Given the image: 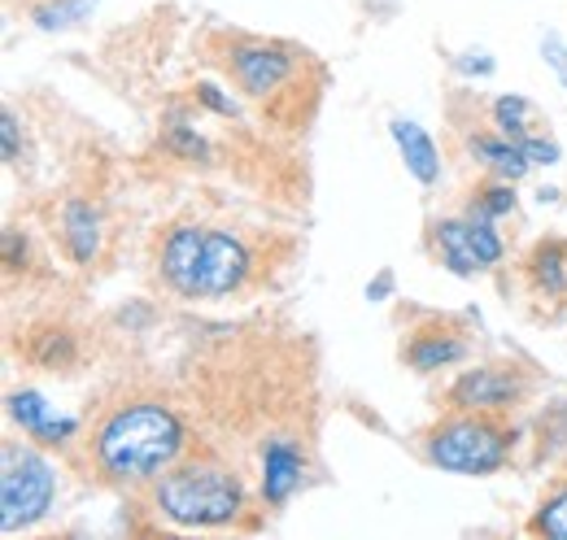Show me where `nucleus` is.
<instances>
[{
	"mask_svg": "<svg viewBox=\"0 0 567 540\" xmlns=\"http://www.w3.org/2000/svg\"><path fill=\"white\" fill-rule=\"evenodd\" d=\"M184 449V423L157 402L123 405L96 432V463L114 479H148Z\"/></svg>",
	"mask_w": 567,
	"mask_h": 540,
	"instance_id": "1",
	"label": "nucleus"
},
{
	"mask_svg": "<svg viewBox=\"0 0 567 540\" xmlns=\"http://www.w3.org/2000/svg\"><path fill=\"white\" fill-rule=\"evenodd\" d=\"M162 274L184 297H227L245 283L249 253L236 236L214 227H175L162 245Z\"/></svg>",
	"mask_w": 567,
	"mask_h": 540,
	"instance_id": "2",
	"label": "nucleus"
},
{
	"mask_svg": "<svg viewBox=\"0 0 567 540\" xmlns=\"http://www.w3.org/2000/svg\"><path fill=\"white\" fill-rule=\"evenodd\" d=\"M157 510L179 528H218L240 515V484L214 463H188L157 479Z\"/></svg>",
	"mask_w": 567,
	"mask_h": 540,
	"instance_id": "3",
	"label": "nucleus"
},
{
	"mask_svg": "<svg viewBox=\"0 0 567 540\" xmlns=\"http://www.w3.org/2000/svg\"><path fill=\"white\" fill-rule=\"evenodd\" d=\"M427 458L445 471L489 475L506 463V432L485 418H454L441 423L427 440Z\"/></svg>",
	"mask_w": 567,
	"mask_h": 540,
	"instance_id": "4",
	"label": "nucleus"
},
{
	"mask_svg": "<svg viewBox=\"0 0 567 540\" xmlns=\"http://www.w3.org/2000/svg\"><path fill=\"white\" fill-rule=\"evenodd\" d=\"M53 467L31 454V449H13L4 445V479H0V519H4V532H18V528H31L35 519H44V510L53 506Z\"/></svg>",
	"mask_w": 567,
	"mask_h": 540,
	"instance_id": "5",
	"label": "nucleus"
},
{
	"mask_svg": "<svg viewBox=\"0 0 567 540\" xmlns=\"http://www.w3.org/2000/svg\"><path fill=\"white\" fill-rule=\"evenodd\" d=\"M436 245L445 253V267L454 274H476V270L502 262V240L489 227V218H450L436 227Z\"/></svg>",
	"mask_w": 567,
	"mask_h": 540,
	"instance_id": "6",
	"label": "nucleus"
},
{
	"mask_svg": "<svg viewBox=\"0 0 567 540\" xmlns=\"http://www.w3.org/2000/svg\"><path fill=\"white\" fill-rule=\"evenodd\" d=\"M288 53L284 49H271V44H245V49H236L231 53V70H236V79H240V87L249 92V96H267V92H276L284 83V74H288Z\"/></svg>",
	"mask_w": 567,
	"mask_h": 540,
	"instance_id": "7",
	"label": "nucleus"
},
{
	"mask_svg": "<svg viewBox=\"0 0 567 540\" xmlns=\"http://www.w3.org/2000/svg\"><path fill=\"white\" fill-rule=\"evenodd\" d=\"M450 397H454V405H463V409H497V405H511L519 397V380L511 371L481 366V371H467L454 384Z\"/></svg>",
	"mask_w": 567,
	"mask_h": 540,
	"instance_id": "8",
	"label": "nucleus"
},
{
	"mask_svg": "<svg viewBox=\"0 0 567 540\" xmlns=\"http://www.w3.org/2000/svg\"><path fill=\"white\" fill-rule=\"evenodd\" d=\"M9 414L22 423V432H31L35 440L44 445H62L74 432V418H53L49 414V402L40 393H13L9 397Z\"/></svg>",
	"mask_w": 567,
	"mask_h": 540,
	"instance_id": "9",
	"label": "nucleus"
},
{
	"mask_svg": "<svg viewBox=\"0 0 567 540\" xmlns=\"http://www.w3.org/2000/svg\"><path fill=\"white\" fill-rule=\"evenodd\" d=\"M297 479H301V454L292 449V440H271L262 454V497L280 506L297 488Z\"/></svg>",
	"mask_w": 567,
	"mask_h": 540,
	"instance_id": "10",
	"label": "nucleus"
},
{
	"mask_svg": "<svg viewBox=\"0 0 567 540\" xmlns=\"http://www.w3.org/2000/svg\"><path fill=\"white\" fill-rule=\"evenodd\" d=\"M393 139H398V148H402V157H406V170H411L420 184H436V179H441V157H436V144L427 139L424 127L398 118V123H393Z\"/></svg>",
	"mask_w": 567,
	"mask_h": 540,
	"instance_id": "11",
	"label": "nucleus"
},
{
	"mask_svg": "<svg viewBox=\"0 0 567 540\" xmlns=\"http://www.w3.org/2000/svg\"><path fill=\"white\" fill-rule=\"evenodd\" d=\"M62 231H66V245L79 262H92L101 253V214L87 201H71L62 214Z\"/></svg>",
	"mask_w": 567,
	"mask_h": 540,
	"instance_id": "12",
	"label": "nucleus"
},
{
	"mask_svg": "<svg viewBox=\"0 0 567 540\" xmlns=\"http://www.w3.org/2000/svg\"><path fill=\"white\" fill-rule=\"evenodd\" d=\"M533 274L537 283L550 292V297H564L567 292V245H542L533 253Z\"/></svg>",
	"mask_w": 567,
	"mask_h": 540,
	"instance_id": "13",
	"label": "nucleus"
},
{
	"mask_svg": "<svg viewBox=\"0 0 567 540\" xmlns=\"http://www.w3.org/2000/svg\"><path fill=\"white\" fill-rule=\"evenodd\" d=\"M476 153L494 166L497 175L519 179V175L528 170V153L519 148V139H476Z\"/></svg>",
	"mask_w": 567,
	"mask_h": 540,
	"instance_id": "14",
	"label": "nucleus"
},
{
	"mask_svg": "<svg viewBox=\"0 0 567 540\" xmlns=\"http://www.w3.org/2000/svg\"><path fill=\"white\" fill-rule=\"evenodd\" d=\"M458 357H463V344L454 336H432V340L411 344V366H415V371H436V366H450V362H458Z\"/></svg>",
	"mask_w": 567,
	"mask_h": 540,
	"instance_id": "15",
	"label": "nucleus"
},
{
	"mask_svg": "<svg viewBox=\"0 0 567 540\" xmlns=\"http://www.w3.org/2000/svg\"><path fill=\"white\" fill-rule=\"evenodd\" d=\"M494 114H497V127H506V135H515V139L528 135V101L524 96H502L494 105Z\"/></svg>",
	"mask_w": 567,
	"mask_h": 540,
	"instance_id": "16",
	"label": "nucleus"
},
{
	"mask_svg": "<svg viewBox=\"0 0 567 540\" xmlns=\"http://www.w3.org/2000/svg\"><path fill=\"white\" fill-rule=\"evenodd\" d=\"M537 532H546V537H555V540H567V492H559V497L542 510Z\"/></svg>",
	"mask_w": 567,
	"mask_h": 540,
	"instance_id": "17",
	"label": "nucleus"
},
{
	"mask_svg": "<svg viewBox=\"0 0 567 540\" xmlns=\"http://www.w3.org/2000/svg\"><path fill=\"white\" fill-rule=\"evenodd\" d=\"M506 209H515V193H511V188H485V193H481V214H485V218H497V214H506Z\"/></svg>",
	"mask_w": 567,
	"mask_h": 540,
	"instance_id": "18",
	"label": "nucleus"
},
{
	"mask_svg": "<svg viewBox=\"0 0 567 540\" xmlns=\"http://www.w3.org/2000/svg\"><path fill=\"white\" fill-rule=\"evenodd\" d=\"M171 144H175L179 153H188V157H202V153H206V139H202V135H188L184 127L171 132Z\"/></svg>",
	"mask_w": 567,
	"mask_h": 540,
	"instance_id": "19",
	"label": "nucleus"
},
{
	"mask_svg": "<svg viewBox=\"0 0 567 540\" xmlns=\"http://www.w3.org/2000/svg\"><path fill=\"white\" fill-rule=\"evenodd\" d=\"M197 96H202V101H206L210 110H218V114H227V118L236 114V105H231V101H223V96H218V87H210V83H202V87H197Z\"/></svg>",
	"mask_w": 567,
	"mask_h": 540,
	"instance_id": "20",
	"label": "nucleus"
},
{
	"mask_svg": "<svg viewBox=\"0 0 567 540\" xmlns=\"http://www.w3.org/2000/svg\"><path fill=\"white\" fill-rule=\"evenodd\" d=\"M4 157L18 162V118L13 114H4Z\"/></svg>",
	"mask_w": 567,
	"mask_h": 540,
	"instance_id": "21",
	"label": "nucleus"
},
{
	"mask_svg": "<svg viewBox=\"0 0 567 540\" xmlns=\"http://www.w3.org/2000/svg\"><path fill=\"white\" fill-rule=\"evenodd\" d=\"M546 53H550V62H555V70L564 74V83H567V53H564V49H559V44H555V40L546 44Z\"/></svg>",
	"mask_w": 567,
	"mask_h": 540,
	"instance_id": "22",
	"label": "nucleus"
}]
</instances>
